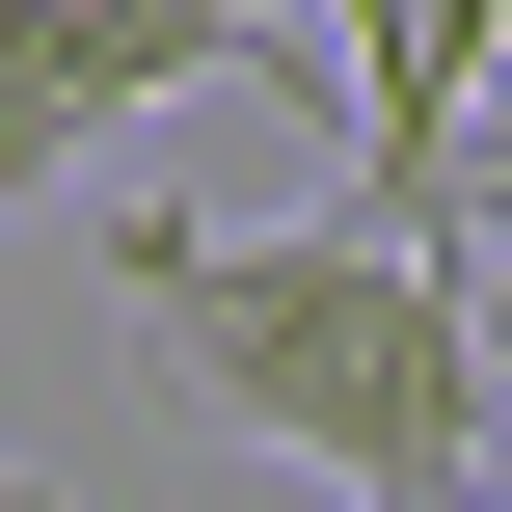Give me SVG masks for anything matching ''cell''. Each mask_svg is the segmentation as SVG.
I'll use <instances>...</instances> for the list:
<instances>
[{"mask_svg":"<svg viewBox=\"0 0 512 512\" xmlns=\"http://www.w3.org/2000/svg\"><path fill=\"white\" fill-rule=\"evenodd\" d=\"M108 324L189 351L216 432H270L351 512H486V459H512L486 297L405 270L378 216H162V189H108Z\"/></svg>","mask_w":512,"mask_h":512,"instance_id":"obj_1","label":"cell"},{"mask_svg":"<svg viewBox=\"0 0 512 512\" xmlns=\"http://www.w3.org/2000/svg\"><path fill=\"white\" fill-rule=\"evenodd\" d=\"M0 512H54V486H27V459H0Z\"/></svg>","mask_w":512,"mask_h":512,"instance_id":"obj_2","label":"cell"},{"mask_svg":"<svg viewBox=\"0 0 512 512\" xmlns=\"http://www.w3.org/2000/svg\"><path fill=\"white\" fill-rule=\"evenodd\" d=\"M0 189H27V162H0Z\"/></svg>","mask_w":512,"mask_h":512,"instance_id":"obj_3","label":"cell"}]
</instances>
